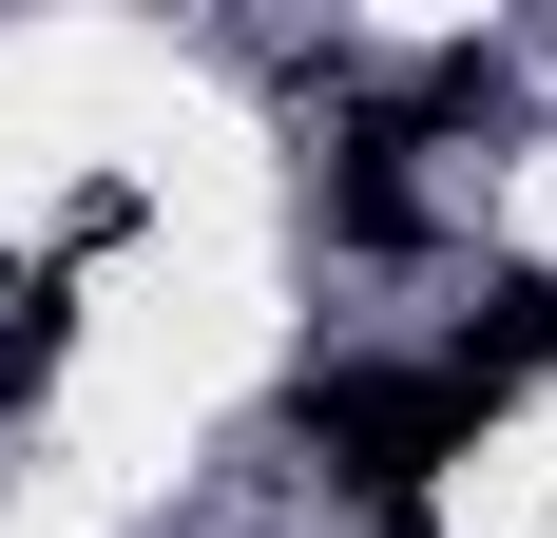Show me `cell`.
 I'll use <instances>...</instances> for the list:
<instances>
[{
    "label": "cell",
    "mask_w": 557,
    "mask_h": 538,
    "mask_svg": "<svg viewBox=\"0 0 557 538\" xmlns=\"http://www.w3.org/2000/svg\"><path fill=\"white\" fill-rule=\"evenodd\" d=\"M288 424H308V462H327V481H366V500L404 519L461 442L500 424V384H481V366H308V404H288Z\"/></svg>",
    "instance_id": "obj_1"
},
{
    "label": "cell",
    "mask_w": 557,
    "mask_h": 538,
    "mask_svg": "<svg viewBox=\"0 0 557 538\" xmlns=\"http://www.w3.org/2000/svg\"><path fill=\"white\" fill-rule=\"evenodd\" d=\"M77 366V269H0V404H39Z\"/></svg>",
    "instance_id": "obj_2"
},
{
    "label": "cell",
    "mask_w": 557,
    "mask_h": 538,
    "mask_svg": "<svg viewBox=\"0 0 557 538\" xmlns=\"http://www.w3.org/2000/svg\"><path fill=\"white\" fill-rule=\"evenodd\" d=\"M327 231H346V250H423V193H404V155H366V135H346V173H327Z\"/></svg>",
    "instance_id": "obj_3"
},
{
    "label": "cell",
    "mask_w": 557,
    "mask_h": 538,
    "mask_svg": "<svg viewBox=\"0 0 557 538\" xmlns=\"http://www.w3.org/2000/svg\"><path fill=\"white\" fill-rule=\"evenodd\" d=\"M481 384H519V366H557V269H500V327L461 346Z\"/></svg>",
    "instance_id": "obj_4"
}]
</instances>
